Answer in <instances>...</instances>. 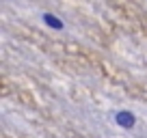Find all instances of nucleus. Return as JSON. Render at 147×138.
<instances>
[{"label":"nucleus","mask_w":147,"mask_h":138,"mask_svg":"<svg viewBox=\"0 0 147 138\" xmlns=\"http://www.w3.org/2000/svg\"><path fill=\"white\" fill-rule=\"evenodd\" d=\"M117 123L123 125V127H132L134 125V115L132 112H119V115H117Z\"/></svg>","instance_id":"1"},{"label":"nucleus","mask_w":147,"mask_h":138,"mask_svg":"<svg viewBox=\"0 0 147 138\" xmlns=\"http://www.w3.org/2000/svg\"><path fill=\"white\" fill-rule=\"evenodd\" d=\"M43 17H46V24L48 26H52V28H56V30H59V28H63V22H61V19H56L54 15H43Z\"/></svg>","instance_id":"2"}]
</instances>
